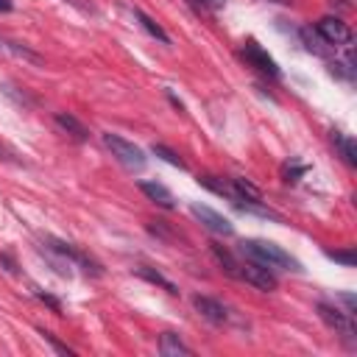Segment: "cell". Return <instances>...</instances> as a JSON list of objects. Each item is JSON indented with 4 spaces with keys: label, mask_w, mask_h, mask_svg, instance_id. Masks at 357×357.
<instances>
[{
    "label": "cell",
    "mask_w": 357,
    "mask_h": 357,
    "mask_svg": "<svg viewBox=\"0 0 357 357\" xmlns=\"http://www.w3.org/2000/svg\"><path fill=\"white\" fill-rule=\"evenodd\" d=\"M243 59H245L251 67H257L262 75H268V78H279V75H282L279 67H276V61L268 56V50H265L259 42H254V39H248V42L243 45Z\"/></svg>",
    "instance_id": "6"
},
{
    "label": "cell",
    "mask_w": 357,
    "mask_h": 357,
    "mask_svg": "<svg viewBox=\"0 0 357 357\" xmlns=\"http://www.w3.org/2000/svg\"><path fill=\"white\" fill-rule=\"evenodd\" d=\"M159 351L167 354V357H173V354H192V349L184 346V343L178 340V335H173V332H165V335H162V340H159Z\"/></svg>",
    "instance_id": "15"
},
{
    "label": "cell",
    "mask_w": 357,
    "mask_h": 357,
    "mask_svg": "<svg viewBox=\"0 0 357 357\" xmlns=\"http://www.w3.org/2000/svg\"><path fill=\"white\" fill-rule=\"evenodd\" d=\"M307 173V165H298L296 159H290V162H284V167H282V176H284V181H298L301 176Z\"/></svg>",
    "instance_id": "19"
},
{
    "label": "cell",
    "mask_w": 357,
    "mask_h": 357,
    "mask_svg": "<svg viewBox=\"0 0 357 357\" xmlns=\"http://www.w3.org/2000/svg\"><path fill=\"white\" fill-rule=\"evenodd\" d=\"M340 301L346 304V312H349V315H354V312H357V301H354V296H351V293H343V296H340Z\"/></svg>",
    "instance_id": "24"
},
{
    "label": "cell",
    "mask_w": 357,
    "mask_h": 357,
    "mask_svg": "<svg viewBox=\"0 0 357 357\" xmlns=\"http://www.w3.org/2000/svg\"><path fill=\"white\" fill-rule=\"evenodd\" d=\"M301 42H304L307 50H312L315 56H326V53L332 50V45H329L318 31H312V28H301Z\"/></svg>",
    "instance_id": "13"
},
{
    "label": "cell",
    "mask_w": 357,
    "mask_h": 357,
    "mask_svg": "<svg viewBox=\"0 0 357 357\" xmlns=\"http://www.w3.org/2000/svg\"><path fill=\"white\" fill-rule=\"evenodd\" d=\"M11 6H14L11 0H0V14H6V11H11Z\"/></svg>",
    "instance_id": "26"
},
{
    "label": "cell",
    "mask_w": 357,
    "mask_h": 357,
    "mask_svg": "<svg viewBox=\"0 0 357 357\" xmlns=\"http://www.w3.org/2000/svg\"><path fill=\"white\" fill-rule=\"evenodd\" d=\"M0 262L6 265V271H8V273H17V265H14V259H11L8 254H0Z\"/></svg>",
    "instance_id": "25"
},
{
    "label": "cell",
    "mask_w": 357,
    "mask_h": 357,
    "mask_svg": "<svg viewBox=\"0 0 357 357\" xmlns=\"http://www.w3.org/2000/svg\"><path fill=\"white\" fill-rule=\"evenodd\" d=\"M237 279L254 284V287L262 290V293H271V290H276V284H279L276 273H273L271 268L259 265V262H245V265H240V276H237Z\"/></svg>",
    "instance_id": "5"
},
{
    "label": "cell",
    "mask_w": 357,
    "mask_h": 357,
    "mask_svg": "<svg viewBox=\"0 0 357 357\" xmlns=\"http://www.w3.org/2000/svg\"><path fill=\"white\" fill-rule=\"evenodd\" d=\"M315 31H318L332 47H337V45H349V42H351V31H349V25H346L343 20H337V17H324V20H318Z\"/></svg>",
    "instance_id": "7"
},
{
    "label": "cell",
    "mask_w": 357,
    "mask_h": 357,
    "mask_svg": "<svg viewBox=\"0 0 357 357\" xmlns=\"http://www.w3.org/2000/svg\"><path fill=\"white\" fill-rule=\"evenodd\" d=\"M139 190H142V195H148V201L159 204L162 209H173V206H176V198H173V192H170L165 184H156V181H139Z\"/></svg>",
    "instance_id": "10"
},
{
    "label": "cell",
    "mask_w": 357,
    "mask_h": 357,
    "mask_svg": "<svg viewBox=\"0 0 357 357\" xmlns=\"http://www.w3.org/2000/svg\"><path fill=\"white\" fill-rule=\"evenodd\" d=\"M190 212L209 229V231H215V234H223V237H231L234 234V226L220 215V212H215V209H209V206H204V204H192L190 206Z\"/></svg>",
    "instance_id": "8"
},
{
    "label": "cell",
    "mask_w": 357,
    "mask_h": 357,
    "mask_svg": "<svg viewBox=\"0 0 357 357\" xmlns=\"http://www.w3.org/2000/svg\"><path fill=\"white\" fill-rule=\"evenodd\" d=\"M42 337H45V340H47V343H50V346H53L59 354H67V357H73V354H75L73 349H67L64 343H59V340H56V335H50V332H45V329H42Z\"/></svg>",
    "instance_id": "21"
},
{
    "label": "cell",
    "mask_w": 357,
    "mask_h": 357,
    "mask_svg": "<svg viewBox=\"0 0 357 357\" xmlns=\"http://www.w3.org/2000/svg\"><path fill=\"white\" fill-rule=\"evenodd\" d=\"M0 50H8V42L6 39H0Z\"/></svg>",
    "instance_id": "27"
},
{
    "label": "cell",
    "mask_w": 357,
    "mask_h": 357,
    "mask_svg": "<svg viewBox=\"0 0 357 357\" xmlns=\"http://www.w3.org/2000/svg\"><path fill=\"white\" fill-rule=\"evenodd\" d=\"M279 3H282V0H279Z\"/></svg>",
    "instance_id": "28"
},
{
    "label": "cell",
    "mask_w": 357,
    "mask_h": 357,
    "mask_svg": "<svg viewBox=\"0 0 357 357\" xmlns=\"http://www.w3.org/2000/svg\"><path fill=\"white\" fill-rule=\"evenodd\" d=\"M137 273H139L142 279H148L151 284H159V287H165L170 296H176V293H178V287H176L170 279H165L159 271H153V268H148V265H139V268H137Z\"/></svg>",
    "instance_id": "16"
},
{
    "label": "cell",
    "mask_w": 357,
    "mask_h": 357,
    "mask_svg": "<svg viewBox=\"0 0 357 357\" xmlns=\"http://www.w3.org/2000/svg\"><path fill=\"white\" fill-rule=\"evenodd\" d=\"M240 254H245L251 262H259L271 271H296V273L301 271V262L271 240H243Z\"/></svg>",
    "instance_id": "1"
},
{
    "label": "cell",
    "mask_w": 357,
    "mask_h": 357,
    "mask_svg": "<svg viewBox=\"0 0 357 357\" xmlns=\"http://www.w3.org/2000/svg\"><path fill=\"white\" fill-rule=\"evenodd\" d=\"M151 151H153L156 156H162V159H165L167 165H173V167H181V170H184V162H181V159H178V156H176V153H173L170 148H165V145H153Z\"/></svg>",
    "instance_id": "20"
},
{
    "label": "cell",
    "mask_w": 357,
    "mask_h": 357,
    "mask_svg": "<svg viewBox=\"0 0 357 357\" xmlns=\"http://www.w3.org/2000/svg\"><path fill=\"white\" fill-rule=\"evenodd\" d=\"M103 142H106V148L112 151V156L126 170H131V173H142L145 170V153L134 142H128V139H123L117 134H103Z\"/></svg>",
    "instance_id": "2"
},
{
    "label": "cell",
    "mask_w": 357,
    "mask_h": 357,
    "mask_svg": "<svg viewBox=\"0 0 357 357\" xmlns=\"http://www.w3.org/2000/svg\"><path fill=\"white\" fill-rule=\"evenodd\" d=\"M53 251H59L70 265H78L81 271H86V273H92V276H100L103 273V268H100V262L98 259H92L86 251H81V248H75V245H70V243H61V240H53V237H47L45 240Z\"/></svg>",
    "instance_id": "4"
},
{
    "label": "cell",
    "mask_w": 357,
    "mask_h": 357,
    "mask_svg": "<svg viewBox=\"0 0 357 357\" xmlns=\"http://www.w3.org/2000/svg\"><path fill=\"white\" fill-rule=\"evenodd\" d=\"M212 257L218 259V265H220L229 276H234V279L240 276V262H237V259L231 257V251H226L220 243H212Z\"/></svg>",
    "instance_id": "14"
},
{
    "label": "cell",
    "mask_w": 357,
    "mask_h": 357,
    "mask_svg": "<svg viewBox=\"0 0 357 357\" xmlns=\"http://www.w3.org/2000/svg\"><path fill=\"white\" fill-rule=\"evenodd\" d=\"M36 296H39V298L53 310V312H59V315H61V301H59V298H53V296H47V293H39V290H36Z\"/></svg>",
    "instance_id": "23"
},
{
    "label": "cell",
    "mask_w": 357,
    "mask_h": 357,
    "mask_svg": "<svg viewBox=\"0 0 357 357\" xmlns=\"http://www.w3.org/2000/svg\"><path fill=\"white\" fill-rule=\"evenodd\" d=\"M192 304H195V310L206 318V321H212V324H226L229 321V310L218 301V298H209V296H195L192 298Z\"/></svg>",
    "instance_id": "9"
},
{
    "label": "cell",
    "mask_w": 357,
    "mask_h": 357,
    "mask_svg": "<svg viewBox=\"0 0 357 357\" xmlns=\"http://www.w3.org/2000/svg\"><path fill=\"white\" fill-rule=\"evenodd\" d=\"M204 187H209L212 192H218V195H223V198H231L234 201V190H231V184H226L223 178H215V176H201L198 178Z\"/></svg>",
    "instance_id": "18"
},
{
    "label": "cell",
    "mask_w": 357,
    "mask_h": 357,
    "mask_svg": "<svg viewBox=\"0 0 357 357\" xmlns=\"http://www.w3.org/2000/svg\"><path fill=\"white\" fill-rule=\"evenodd\" d=\"M134 17L139 20V25H142V28H145V31H148V33H151L153 39H159V42H165V45L170 42V36H167V33L162 31V25H159V22H153V20H151V17L145 14V11H139V8H134Z\"/></svg>",
    "instance_id": "17"
},
{
    "label": "cell",
    "mask_w": 357,
    "mask_h": 357,
    "mask_svg": "<svg viewBox=\"0 0 357 357\" xmlns=\"http://www.w3.org/2000/svg\"><path fill=\"white\" fill-rule=\"evenodd\" d=\"M56 126L61 128V131H67L73 139H78V142H84V139H89V128L78 120V117H73V114H67V112H56Z\"/></svg>",
    "instance_id": "11"
},
{
    "label": "cell",
    "mask_w": 357,
    "mask_h": 357,
    "mask_svg": "<svg viewBox=\"0 0 357 357\" xmlns=\"http://www.w3.org/2000/svg\"><path fill=\"white\" fill-rule=\"evenodd\" d=\"M326 257H332L335 262H343L346 268L354 265V254H351V251H326Z\"/></svg>",
    "instance_id": "22"
},
{
    "label": "cell",
    "mask_w": 357,
    "mask_h": 357,
    "mask_svg": "<svg viewBox=\"0 0 357 357\" xmlns=\"http://www.w3.org/2000/svg\"><path fill=\"white\" fill-rule=\"evenodd\" d=\"M332 142H335V148L340 151L343 162L354 167V165H357V145H354V139H351V137H346L343 131H332Z\"/></svg>",
    "instance_id": "12"
},
{
    "label": "cell",
    "mask_w": 357,
    "mask_h": 357,
    "mask_svg": "<svg viewBox=\"0 0 357 357\" xmlns=\"http://www.w3.org/2000/svg\"><path fill=\"white\" fill-rule=\"evenodd\" d=\"M318 315H321V321L329 326V329H335L337 335H343L346 340H357V326H354V315H349V312H343V310H337V307H332V304H326V301H318Z\"/></svg>",
    "instance_id": "3"
}]
</instances>
